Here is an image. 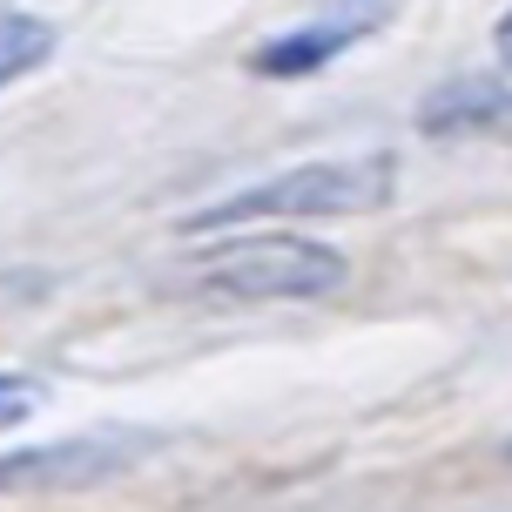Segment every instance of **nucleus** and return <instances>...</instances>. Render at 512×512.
Instances as JSON below:
<instances>
[{
    "instance_id": "obj_1",
    "label": "nucleus",
    "mask_w": 512,
    "mask_h": 512,
    "mask_svg": "<svg viewBox=\"0 0 512 512\" xmlns=\"http://www.w3.org/2000/svg\"><path fill=\"white\" fill-rule=\"evenodd\" d=\"M398 189V162L391 155H364V162H304L290 176H270L243 189V196H223V203L182 216V230H230V223H250V216H371V209L391 203Z\"/></svg>"
},
{
    "instance_id": "obj_2",
    "label": "nucleus",
    "mask_w": 512,
    "mask_h": 512,
    "mask_svg": "<svg viewBox=\"0 0 512 512\" xmlns=\"http://www.w3.org/2000/svg\"><path fill=\"white\" fill-rule=\"evenodd\" d=\"M196 283L216 290V297H331L344 283V256L310 243V236H250V243H230L209 263H196Z\"/></svg>"
},
{
    "instance_id": "obj_3",
    "label": "nucleus",
    "mask_w": 512,
    "mask_h": 512,
    "mask_svg": "<svg viewBox=\"0 0 512 512\" xmlns=\"http://www.w3.org/2000/svg\"><path fill=\"white\" fill-rule=\"evenodd\" d=\"M135 459H142V438H61V445H34V452H0V492L102 486Z\"/></svg>"
},
{
    "instance_id": "obj_4",
    "label": "nucleus",
    "mask_w": 512,
    "mask_h": 512,
    "mask_svg": "<svg viewBox=\"0 0 512 512\" xmlns=\"http://www.w3.org/2000/svg\"><path fill=\"white\" fill-rule=\"evenodd\" d=\"M378 21H384V7H364V14H331V21H310V27H297V34H277V41H263L250 61H256V75H277V81H290V75H317L324 61H337V54L351 48V41H364V34H371Z\"/></svg>"
},
{
    "instance_id": "obj_5",
    "label": "nucleus",
    "mask_w": 512,
    "mask_h": 512,
    "mask_svg": "<svg viewBox=\"0 0 512 512\" xmlns=\"http://www.w3.org/2000/svg\"><path fill=\"white\" fill-rule=\"evenodd\" d=\"M425 128L452 135V128H512V75H472L452 81L425 102Z\"/></svg>"
},
{
    "instance_id": "obj_6",
    "label": "nucleus",
    "mask_w": 512,
    "mask_h": 512,
    "mask_svg": "<svg viewBox=\"0 0 512 512\" xmlns=\"http://www.w3.org/2000/svg\"><path fill=\"white\" fill-rule=\"evenodd\" d=\"M48 54H54V27L48 21H34V14H7V21H0V88L21 81V75H34Z\"/></svg>"
},
{
    "instance_id": "obj_7",
    "label": "nucleus",
    "mask_w": 512,
    "mask_h": 512,
    "mask_svg": "<svg viewBox=\"0 0 512 512\" xmlns=\"http://www.w3.org/2000/svg\"><path fill=\"white\" fill-rule=\"evenodd\" d=\"M34 405H41V384L21 378V371H0V432L21 425V418H34Z\"/></svg>"
},
{
    "instance_id": "obj_8",
    "label": "nucleus",
    "mask_w": 512,
    "mask_h": 512,
    "mask_svg": "<svg viewBox=\"0 0 512 512\" xmlns=\"http://www.w3.org/2000/svg\"><path fill=\"white\" fill-rule=\"evenodd\" d=\"M492 41H499V54H506V61H512V7H506V14H499V27H492Z\"/></svg>"
}]
</instances>
